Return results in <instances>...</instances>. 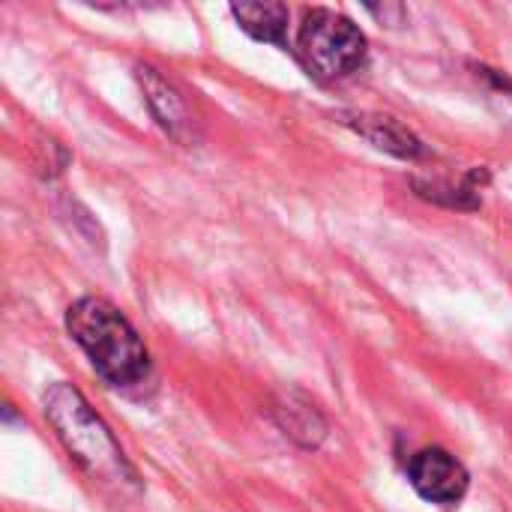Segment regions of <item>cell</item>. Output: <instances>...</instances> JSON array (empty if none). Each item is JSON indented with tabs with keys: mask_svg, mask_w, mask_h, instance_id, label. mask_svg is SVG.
<instances>
[{
	"mask_svg": "<svg viewBox=\"0 0 512 512\" xmlns=\"http://www.w3.org/2000/svg\"><path fill=\"white\" fill-rule=\"evenodd\" d=\"M66 330L108 384L132 387L147 378L150 354L138 339L135 327L108 300H75L66 312Z\"/></svg>",
	"mask_w": 512,
	"mask_h": 512,
	"instance_id": "cell-1",
	"label": "cell"
},
{
	"mask_svg": "<svg viewBox=\"0 0 512 512\" xmlns=\"http://www.w3.org/2000/svg\"><path fill=\"white\" fill-rule=\"evenodd\" d=\"M45 417L66 447V453L96 480L132 483L135 471L126 462L120 444L114 441L105 420L90 408V402L72 384H51L45 390Z\"/></svg>",
	"mask_w": 512,
	"mask_h": 512,
	"instance_id": "cell-2",
	"label": "cell"
},
{
	"mask_svg": "<svg viewBox=\"0 0 512 512\" xmlns=\"http://www.w3.org/2000/svg\"><path fill=\"white\" fill-rule=\"evenodd\" d=\"M366 54L369 42L351 18L333 9L306 12L297 33V57L315 81H339L357 72Z\"/></svg>",
	"mask_w": 512,
	"mask_h": 512,
	"instance_id": "cell-3",
	"label": "cell"
},
{
	"mask_svg": "<svg viewBox=\"0 0 512 512\" xmlns=\"http://www.w3.org/2000/svg\"><path fill=\"white\" fill-rule=\"evenodd\" d=\"M408 480L423 501L441 507H456L468 495L471 483L465 465L441 447L420 450L408 465Z\"/></svg>",
	"mask_w": 512,
	"mask_h": 512,
	"instance_id": "cell-4",
	"label": "cell"
},
{
	"mask_svg": "<svg viewBox=\"0 0 512 512\" xmlns=\"http://www.w3.org/2000/svg\"><path fill=\"white\" fill-rule=\"evenodd\" d=\"M135 78L141 84V93L150 105V114L156 117V123L180 144H192L195 141V117L192 108L186 105L183 93L153 66L138 63L135 66Z\"/></svg>",
	"mask_w": 512,
	"mask_h": 512,
	"instance_id": "cell-5",
	"label": "cell"
},
{
	"mask_svg": "<svg viewBox=\"0 0 512 512\" xmlns=\"http://www.w3.org/2000/svg\"><path fill=\"white\" fill-rule=\"evenodd\" d=\"M339 120L354 129L360 138L375 144L378 150L396 156V159H420L426 156V144L396 117L390 114H375V111H345Z\"/></svg>",
	"mask_w": 512,
	"mask_h": 512,
	"instance_id": "cell-6",
	"label": "cell"
},
{
	"mask_svg": "<svg viewBox=\"0 0 512 512\" xmlns=\"http://www.w3.org/2000/svg\"><path fill=\"white\" fill-rule=\"evenodd\" d=\"M231 15L237 24L258 42L270 45H285V30H288V6L285 3H234Z\"/></svg>",
	"mask_w": 512,
	"mask_h": 512,
	"instance_id": "cell-7",
	"label": "cell"
},
{
	"mask_svg": "<svg viewBox=\"0 0 512 512\" xmlns=\"http://www.w3.org/2000/svg\"><path fill=\"white\" fill-rule=\"evenodd\" d=\"M279 426L285 429V435H291L294 441H300L303 447H315L324 438V420L315 411V405H309L300 396H285L276 408H273Z\"/></svg>",
	"mask_w": 512,
	"mask_h": 512,
	"instance_id": "cell-8",
	"label": "cell"
},
{
	"mask_svg": "<svg viewBox=\"0 0 512 512\" xmlns=\"http://www.w3.org/2000/svg\"><path fill=\"white\" fill-rule=\"evenodd\" d=\"M378 21H384L387 27H399L405 21V6L402 3H384V6H366Z\"/></svg>",
	"mask_w": 512,
	"mask_h": 512,
	"instance_id": "cell-9",
	"label": "cell"
}]
</instances>
